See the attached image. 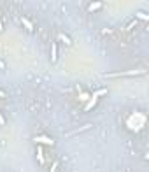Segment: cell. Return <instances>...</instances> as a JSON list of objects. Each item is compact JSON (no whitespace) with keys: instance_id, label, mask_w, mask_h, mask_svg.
<instances>
[{"instance_id":"cell-15","label":"cell","mask_w":149,"mask_h":172,"mask_svg":"<svg viewBox=\"0 0 149 172\" xmlns=\"http://www.w3.org/2000/svg\"><path fill=\"white\" fill-rule=\"evenodd\" d=\"M0 98H7V93L2 92V90H0Z\"/></svg>"},{"instance_id":"cell-4","label":"cell","mask_w":149,"mask_h":172,"mask_svg":"<svg viewBox=\"0 0 149 172\" xmlns=\"http://www.w3.org/2000/svg\"><path fill=\"white\" fill-rule=\"evenodd\" d=\"M91 128V125L88 123V125H83V127H79V128H74L72 132H67L65 134V137H72V135H77V134H81V132H86V130H90Z\"/></svg>"},{"instance_id":"cell-12","label":"cell","mask_w":149,"mask_h":172,"mask_svg":"<svg viewBox=\"0 0 149 172\" xmlns=\"http://www.w3.org/2000/svg\"><path fill=\"white\" fill-rule=\"evenodd\" d=\"M58 165H60V161H58V160H54V161H53V165H51V169H49V172H56V170H58Z\"/></svg>"},{"instance_id":"cell-7","label":"cell","mask_w":149,"mask_h":172,"mask_svg":"<svg viewBox=\"0 0 149 172\" xmlns=\"http://www.w3.org/2000/svg\"><path fill=\"white\" fill-rule=\"evenodd\" d=\"M21 25H23L25 28H27V30H28L30 33H33V30H35V28H33V23L30 21L28 18H21Z\"/></svg>"},{"instance_id":"cell-1","label":"cell","mask_w":149,"mask_h":172,"mask_svg":"<svg viewBox=\"0 0 149 172\" xmlns=\"http://www.w3.org/2000/svg\"><path fill=\"white\" fill-rule=\"evenodd\" d=\"M104 95H107V88H100V90H95V92H93V95H90V100L86 102V105L83 107V111H84V113L91 111V109H93V107L96 105L98 98L104 97Z\"/></svg>"},{"instance_id":"cell-5","label":"cell","mask_w":149,"mask_h":172,"mask_svg":"<svg viewBox=\"0 0 149 172\" xmlns=\"http://www.w3.org/2000/svg\"><path fill=\"white\" fill-rule=\"evenodd\" d=\"M58 60V46L56 42H51V63H56Z\"/></svg>"},{"instance_id":"cell-2","label":"cell","mask_w":149,"mask_h":172,"mask_svg":"<svg viewBox=\"0 0 149 172\" xmlns=\"http://www.w3.org/2000/svg\"><path fill=\"white\" fill-rule=\"evenodd\" d=\"M32 140L35 142V144L39 146H54V139H51V137H48V135H33Z\"/></svg>"},{"instance_id":"cell-17","label":"cell","mask_w":149,"mask_h":172,"mask_svg":"<svg viewBox=\"0 0 149 172\" xmlns=\"http://www.w3.org/2000/svg\"><path fill=\"white\" fill-rule=\"evenodd\" d=\"M4 32V23H2V19H0V33Z\"/></svg>"},{"instance_id":"cell-11","label":"cell","mask_w":149,"mask_h":172,"mask_svg":"<svg viewBox=\"0 0 149 172\" xmlns=\"http://www.w3.org/2000/svg\"><path fill=\"white\" fill-rule=\"evenodd\" d=\"M79 100H81V102H88V100H90V95H88V93H81V95H79Z\"/></svg>"},{"instance_id":"cell-13","label":"cell","mask_w":149,"mask_h":172,"mask_svg":"<svg viewBox=\"0 0 149 172\" xmlns=\"http://www.w3.org/2000/svg\"><path fill=\"white\" fill-rule=\"evenodd\" d=\"M133 27H137V19H133V21H130V25L126 27V30H132Z\"/></svg>"},{"instance_id":"cell-6","label":"cell","mask_w":149,"mask_h":172,"mask_svg":"<svg viewBox=\"0 0 149 172\" xmlns=\"http://www.w3.org/2000/svg\"><path fill=\"white\" fill-rule=\"evenodd\" d=\"M102 6H104V2H91L90 6H88V12H96V11H100Z\"/></svg>"},{"instance_id":"cell-9","label":"cell","mask_w":149,"mask_h":172,"mask_svg":"<svg viewBox=\"0 0 149 172\" xmlns=\"http://www.w3.org/2000/svg\"><path fill=\"white\" fill-rule=\"evenodd\" d=\"M58 39L62 41V42H65L67 46H72V39H70L67 33H58Z\"/></svg>"},{"instance_id":"cell-14","label":"cell","mask_w":149,"mask_h":172,"mask_svg":"<svg viewBox=\"0 0 149 172\" xmlns=\"http://www.w3.org/2000/svg\"><path fill=\"white\" fill-rule=\"evenodd\" d=\"M0 125H6V118L2 116V113H0Z\"/></svg>"},{"instance_id":"cell-8","label":"cell","mask_w":149,"mask_h":172,"mask_svg":"<svg viewBox=\"0 0 149 172\" xmlns=\"http://www.w3.org/2000/svg\"><path fill=\"white\" fill-rule=\"evenodd\" d=\"M37 160L40 165H44L46 163V158H44V151H42V146H39L37 144Z\"/></svg>"},{"instance_id":"cell-10","label":"cell","mask_w":149,"mask_h":172,"mask_svg":"<svg viewBox=\"0 0 149 172\" xmlns=\"http://www.w3.org/2000/svg\"><path fill=\"white\" fill-rule=\"evenodd\" d=\"M135 19H142V21H149V16L146 14V12H142V11H137L135 12Z\"/></svg>"},{"instance_id":"cell-16","label":"cell","mask_w":149,"mask_h":172,"mask_svg":"<svg viewBox=\"0 0 149 172\" xmlns=\"http://www.w3.org/2000/svg\"><path fill=\"white\" fill-rule=\"evenodd\" d=\"M0 69H2V70L6 69V63H4V62H2V60H0Z\"/></svg>"},{"instance_id":"cell-3","label":"cell","mask_w":149,"mask_h":172,"mask_svg":"<svg viewBox=\"0 0 149 172\" xmlns=\"http://www.w3.org/2000/svg\"><path fill=\"white\" fill-rule=\"evenodd\" d=\"M138 74H146V69L125 70V72H111V74H107V77H117V75H138Z\"/></svg>"}]
</instances>
